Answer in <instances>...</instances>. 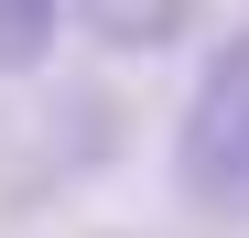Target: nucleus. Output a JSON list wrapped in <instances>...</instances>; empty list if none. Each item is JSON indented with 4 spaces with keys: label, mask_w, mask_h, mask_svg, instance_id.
Listing matches in <instances>:
<instances>
[{
    "label": "nucleus",
    "mask_w": 249,
    "mask_h": 238,
    "mask_svg": "<svg viewBox=\"0 0 249 238\" xmlns=\"http://www.w3.org/2000/svg\"><path fill=\"white\" fill-rule=\"evenodd\" d=\"M174 184H184V206L249 227V33H228L195 76V98L174 119Z\"/></svg>",
    "instance_id": "nucleus-1"
},
{
    "label": "nucleus",
    "mask_w": 249,
    "mask_h": 238,
    "mask_svg": "<svg viewBox=\"0 0 249 238\" xmlns=\"http://www.w3.org/2000/svg\"><path fill=\"white\" fill-rule=\"evenodd\" d=\"M54 22H65V0H0V65H44L54 54Z\"/></svg>",
    "instance_id": "nucleus-2"
}]
</instances>
